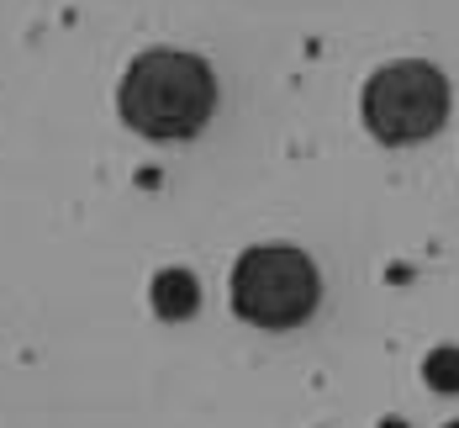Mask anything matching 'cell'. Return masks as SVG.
Wrapping results in <instances>:
<instances>
[{"label": "cell", "mask_w": 459, "mask_h": 428, "mask_svg": "<svg viewBox=\"0 0 459 428\" xmlns=\"http://www.w3.org/2000/svg\"><path fill=\"white\" fill-rule=\"evenodd\" d=\"M317 265L290 243H259L232 265V312L254 328H296L317 312Z\"/></svg>", "instance_id": "7a4b0ae2"}, {"label": "cell", "mask_w": 459, "mask_h": 428, "mask_svg": "<svg viewBox=\"0 0 459 428\" xmlns=\"http://www.w3.org/2000/svg\"><path fill=\"white\" fill-rule=\"evenodd\" d=\"M117 106H122V122L143 138H190L206 127L217 106V74L206 69V58L185 48H148L127 64Z\"/></svg>", "instance_id": "6da1fadb"}, {"label": "cell", "mask_w": 459, "mask_h": 428, "mask_svg": "<svg viewBox=\"0 0 459 428\" xmlns=\"http://www.w3.org/2000/svg\"><path fill=\"white\" fill-rule=\"evenodd\" d=\"M380 428H402V424H380Z\"/></svg>", "instance_id": "8992f818"}, {"label": "cell", "mask_w": 459, "mask_h": 428, "mask_svg": "<svg viewBox=\"0 0 459 428\" xmlns=\"http://www.w3.org/2000/svg\"><path fill=\"white\" fill-rule=\"evenodd\" d=\"M148 301H153V312H159L164 323H180V318L195 312L201 285H195V275H185V270H159L153 285H148Z\"/></svg>", "instance_id": "277c9868"}, {"label": "cell", "mask_w": 459, "mask_h": 428, "mask_svg": "<svg viewBox=\"0 0 459 428\" xmlns=\"http://www.w3.org/2000/svg\"><path fill=\"white\" fill-rule=\"evenodd\" d=\"M449 117V80L422 64L402 58L365 80V127L380 143H422L433 138Z\"/></svg>", "instance_id": "3957f363"}, {"label": "cell", "mask_w": 459, "mask_h": 428, "mask_svg": "<svg viewBox=\"0 0 459 428\" xmlns=\"http://www.w3.org/2000/svg\"><path fill=\"white\" fill-rule=\"evenodd\" d=\"M422 376L433 391H459V349L455 344H438L428 360H422Z\"/></svg>", "instance_id": "5b68a950"}]
</instances>
